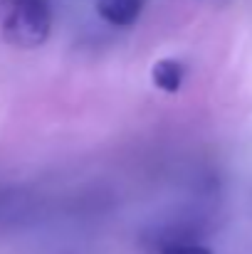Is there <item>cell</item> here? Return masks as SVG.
Wrapping results in <instances>:
<instances>
[{
	"label": "cell",
	"instance_id": "6da1fadb",
	"mask_svg": "<svg viewBox=\"0 0 252 254\" xmlns=\"http://www.w3.org/2000/svg\"><path fill=\"white\" fill-rule=\"evenodd\" d=\"M52 32L50 0H7L2 15L5 42L20 50H35L47 42Z\"/></svg>",
	"mask_w": 252,
	"mask_h": 254
},
{
	"label": "cell",
	"instance_id": "7a4b0ae2",
	"mask_svg": "<svg viewBox=\"0 0 252 254\" xmlns=\"http://www.w3.org/2000/svg\"><path fill=\"white\" fill-rule=\"evenodd\" d=\"M144 2L146 0H96V15L106 25L126 30L139 20Z\"/></svg>",
	"mask_w": 252,
	"mask_h": 254
},
{
	"label": "cell",
	"instance_id": "3957f363",
	"mask_svg": "<svg viewBox=\"0 0 252 254\" xmlns=\"http://www.w3.org/2000/svg\"><path fill=\"white\" fill-rule=\"evenodd\" d=\"M183 77H185V69L178 60H159L154 67H151V79L156 89L166 91V94H175L180 91V84H183Z\"/></svg>",
	"mask_w": 252,
	"mask_h": 254
},
{
	"label": "cell",
	"instance_id": "277c9868",
	"mask_svg": "<svg viewBox=\"0 0 252 254\" xmlns=\"http://www.w3.org/2000/svg\"><path fill=\"white\" fill-rule=\"evenodd\" d=\"M159 254H213L208 247L193 242V240H183V237H168L159 245Z\"/></svg>",
	"mask_w": 252,
	"mask_h": 254
}]
</instances>
